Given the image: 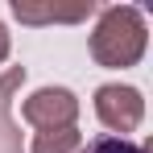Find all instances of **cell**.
Returning a JSON list of instances; mask_svg holds the SVG:
<instances>
[{
    "instance_id": "cell-1",
    "label": "cell",
    "mask_w": 153,
    "mask_h": 153,
    "mask_svg": "<svg viewBox=\"0 0 153 153\" xmlns=\"http://www.w3.org/2000/svg\"><path fill=\"white\" fill-rule=\"evenodd\" d=\"M145 46H149V29L132 4H112L100 13V25L91 33V58L100 66H112V71L137 66Z\"/></svg>"
},
{
    "instance_id": "cell-2",
    "label": "cell",
    "mask_w": 153,
    "mask_h": 153,
    "mask_svg": "<svg viewBox=\"0 0 153 153\" xmlns=\"http://www.w3.org/2000/svg\"><path fill=\"white\" fill-rule=\"evenodd\" d=\"M95 116L103 120V128L112 132H132L145 116V100L137 87H124V83H103L95 91Z\"/></svg>"
},
{
    "instance_id": "cell-3",
    "label": "cell",
    "mask_w": 153,
    "mask_h": 153,
    "mask_svg": "<svg viewBox=\"0 0 153 153\" xmlns=\"http://www.w3.org/2000/svg\"><path fill=\"white\" fill-rule=\"evenodd\" d=\"M21 116L33 128H75L79 100H75V91H66V87H42V91H33L25 100Z\"/></svg>"
},
{
    "instance_id": "cell-4",
    "label": "cell",
    "mask_w": 153,
    "mask_h": 153,
    "mask_svg": "<svg viewBox=\"0 0 153 153\" xmlns=\"http://www.w3.org/2000/svg\"><path fill=\"white\" fill-rule=\"evenodd\" d=\"M13 13H17V21H25V25H50V21H62V25H71V21H83V17H91L95 13V0H75V4H42V0H13Z\"/></svg>"
},
{
    "instance_id": "cell-5",
    "label": "cell",
    "mask_w": 153,
    "mask_h": 153,
    "mask_svg": "<svg viewBox=\"0 0 153 153\" xmlns=\"http://www.w3.org/2000/svg\"><path fill=\"white\" fill-rule=\"evenodd\" d=\"M21 83H25V66H8L0 75V153H25L21 149V132L8 120V108H13V95H17Z\"/></svg>"
},
{
    "instance_id": "cell-6",
    "label": "cell",
    "mask_w": 153,
    "mask_h": 153,
    "mask_svg": "<svg viewBox=\"0 0 153 153\" xmlns=\"http://www.w3.org/2000/svg\"><path fill=\"white\" fill-rule=\"evenodd\" d=\"M79 141V128H42L33 137V153H75Z\"/></svg>"
},
{
    "instance_id": "cell-7",
    "label": "cell",
    "mask_w": 153,
    "mask_h": 153,
    "mask_svg": "<svg viewBox=\"0 0 153 153\" xmlns=\"http://www.w3.org/2000/svg\"><path fill=\"white\" fill-rule=\"evenodd\" d=\"M79 153H149L145 145H132V141H124V137H100V141H91L87 149Z\"/></svg>"
},
{
    "instance_id": "cell-8",
    "label": "cell",
    "mask_w": 153,
    "mask_h": 153,
    "mask_svg": "<svg viewBox=\"0 0 153 153\" xmlns=\"http://www.w3.org/2000/svg\"><path fill=\"white\" fill-rule=\"evenodd\" d=\"M4 58H8V29L0 25V62H4Z\"/></svg>"
}]
</instances>
